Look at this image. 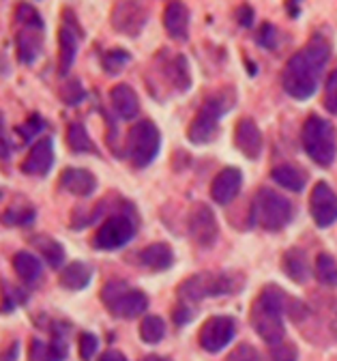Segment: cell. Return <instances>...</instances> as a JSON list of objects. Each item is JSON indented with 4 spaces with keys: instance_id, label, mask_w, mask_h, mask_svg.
<instances>
[{
    "instance_id": "5bb4252c",
    "label": "cell",
    "mask_w": 337,
    "mask_h": 361,
    "mask_svg": "<svg viewBox=\"0 0 337 361\" xmlns=\"http://www.w3.org/2000/svg\"><path fill=\"white\" fill-rule=\"evenodd\" d=\"M310 213L318 228H329L337 221V194L329 183L318 180L310 194Z\"/></svg>"
},
{
    "instance_id": "9c48e42d",
    "label": "cell",
    "mask_w": 337,
    "mask_h": 361,
    "mask_svg": "<svg viewBox=\"0 0 337 361\" xmlns=\"http://www.w3.org/2000/svg\"><path fill=\"white\" fill-rule=\"evenodd\" d=\"M133 237H135V226L131 217L116 213V215H110L99 226V231L92 237V245L102 252H114L118 247H125Z\"/></svg>"
},
{
    "instance_id": "d590c367",
    "label": "cell",
    "mask_w": 337,
    "mask_h": 361,
    "mask_svg": "<svg viewBox=\"0 0 337 361\" xmlns=\"http://www.w3.org/2000/svg\"><path fill=\"white\" fill-rule=\"evenodd\" d=\"M256 41H258L260 48H264V50H277L279 43H281L279 28L275 24H271V22H264L262 26H258Z\"/></svg>"
},
{
    "instance_id": "ee69618b",
    "label": "cell",
    "mask_w": 337,
    "mask_h": 361,
    "mask_svg": "<svg viewBox=\"0 0 337 361\" xmlns=\"http://www.w3.org/2000/svg\"><path fill=\"white\" fill-rule=\"evenodd\" d=\"M254 20H256V11H254L250 5H240V7L236 9V22H238V26L252 28V26H254Z\"/></svg>"
},
{
    "instance_id": "681fc988",
    "label": "cell",
    "mask_w": 337,
    "mask_h": 361,
    "mask_svg": "<svg viewBox=\"0 0 337 361\" xmlns=\"http://www.w3.org/2000/svg\"><path fill=\"white\" fill-rule=\"evenodd\" d=\"M331 329H333V334L337 336V305H335V312H333V321H331Z\"/></svg>"
},
{
    "instance_id": "f35d334b",
    "label": "cell",
    "mask_w": 337,
    "mask_h": 361,
    "mask_svg": "<svg viewBox=\"0 0 337 361\" xmlns=\"http://www.w3.org/2000/svg\"><path fill=\"white\" fill-rule=\"evenodd\" d=\"M297 359H299V350L295 344L281 342V344L271 346L269 350V361H297Z\"/></svg>"
},
{
    "instance_id": "83f0119b",
    "label": "cell",
    "mask_w": 337,
    "mask_h": 361,
    "mask_svg": "<svg viewBox=\"0 0 337 361\" xmlns=\"http://www.w3.org/2000/svg\"><path fill=\"white\" fill-rule=\"evenodd\" d=\"M30 243L41 254V258L47 262V267L61 269L65 264V250H63V245L56 239L47 237V235H37V237L30 239Z\"/></svg>"
},
{
    "instance_id": "7bdbcfd3",
    "label": "cell",
    "mask_w": 337,
    "mask_h": 361,
    "mask_svg": "<svg viewBox=\"0 0 337 361\" xmlns=\"http://www.w3.org/2000/svg\"><path fill=\"white\" fill-rule=\"evenodd\" d=\"M11 157V142H9V131H7V118L0 110V161H7Z\"/></svg>"
},
{
    "instance_id": "603a6c76",
    "label": "cell",
    "mask_w": 337,
    "mask_h": 361,
    "mask_svg": "<svg viewBox=\"0 0 337 361\" xmlns=\"http://www.w3.org/2000/svg\"><path fill=\"white\" fill-rule=\"evenodd\" d=\"M65 359H67V342L59 336L52 342H43L35 338L28 346V361H65Z\"/></svg>"
},
{
    "instance_id": "7dc6e473",
    "label": "cell",
    "mask_w": 337,
    "mask_h": 361,
    "mask_svg": "<svg viewBox=\"0 0 337 361\" xmlns=\"http://www.w3.org/2000/svg\"><path fill=\"white\" fill-rule=\"evenodd\" d=\"M301 3L303 0H286V13L290 18H299L301 16Z\"/></svg>"
},
{
    "instance_id": "c3c4849f",
    "label": "cell",
    "mask_w": 337,
    "mask_h": 361,
    "mask_svg": "<svg viewBox=\"0 0 337 361\" xmlns=\"http://www.w3.org/2000/svg\"><path fill=\"white\" fill-rule=\"evenodd\" d=\"M99 361H127V357L121 350H106V353H102Z\"/></svg>"
},
{
    "instance_id": "e0dca14e",
    "label": "cell",
    "mask_w": 337,
    "mask_h": 361,
    "mask_svg": "<svg viewBox=\"0 0 337 361\" xmlns=\"http://www.w3.org/2000/svg\"><path fill=\"white\" fill-rule=\"evenodd\" d=\"M240 185H243V174H240V170L238 168H223L221 172H217V176L211 183V198L217 204L226 207L238 196Z\"/></svg>"
},
{
    "instance_id": "4fadbf2b",
    "label": "cell",
    "mask_w": 337,
    "mask_h": 361,
    "mask_svg": "<svg viewBox=\"0 0 337 361\" xmlns=\"http://www.w3.org/2000/svg\"><path fill=\"white\" fill-rule=\"evenodd\" d=\"M236 334V323L232 316H211V319L200 327L198 342L207 353L223 350Z\"/></svg>"
},
{
    "instance_id": "5b68a950",
    "label": "cell",
    "mask_w": 337,
    "mask_h": 361,
    "mask_svg": "<svg viewBox=\"0 0 337 361\" xmlns=\"http://www.w3.org/2000/svg\"><path fill=\"white\" fill-rule=\"evenodd\" d=\"M293 219V204L281 194L262 188L252 200V224L262 231L277 233Z\"/></svg>"
},
{
    "instance_id": "bcb514c9",
    "label": "cell",
    "mask_w": 337,
    "mask_h": 361,
    "mask_svg": "<svg viewBox=\"0 0 337 361\" xmlns=\"http://www.w3.org/2000/svg\"><path fill=\"white\" fill-rule=\"evenodd\" d=\"M20 357V342H11L9 348L0 350V361H18Z\"/></svg>"
},
{
    "instance_id": "3957f363",
    "label": "cell",
    "mask_w": 337,
    "mask_h": 361,
    "mask_svg": "<svg viewBox=\"0 0 337 361\" xmlns=\"http://www.w3.org/2000/svg\"><path fill=\"white\" fill-rule=\"evenodd\" d=\"M301 142H303L307 157L314 164L329 168L335 161V155H337L335 127L326 118H322L318 114H310L303 123Z\"/></svg>"
},
{
    "instance_id": "cb8c5ba5",
    "label": "cell",
    "mask_w": 337,
    "mask_h": 361,
    "mask_svg": "<svg viewBox=\"0 0 337 361\" xmlns=\"http://www.w3.org/2000/svg\"><path fill=\"white\" fill-rule=\"evenodd\" d=\"M13 271L26 286H37L43 280L41 260L30 252H18L13 256Z\"/></svg>"
},
{
    "instance_id": "2e32d148",
    "label": "cell",
    "mask_w": 337,
    "mask_h": 361,
    "mask_svg": "<svg viewBox=\"0 0 337 361\" xmlns=\"http://www.w3.org/2000/svg\"><path fill=\"white\" fill-rule=\"evenodd\" d=\"M52 166H54V142L52 138H41L30 147L22 164V172L30 176H45L52 170Z\"/></svg>"
},
{
    "instance_id": "4dcf8cb0",
    "label": "cell",
    "mask_w": 337,
    "mask_h": 361,
    "mask_svg": "<svg viewBox=\"0 0 337 361\" xmlns=\"http://www.w3.org/2000/svg\"><path fill=\"white\" fill-rule=\"evenodd\" d=\"M67 145L73 153H97V147L90 140V135L82 123H71L67 127Z\"/></svg>"
},
{
    "instance_id": "7c38bea8",
    "label": "cell",
    "mask_w": 337,
    "mask_h": 361,
    "mask_svg": "<svg viewBox=\"0 0 337 361\" xmlns=\"http://www.w3.org/2000/svg\"><path fill=\"white\" fill-rule=\"evenodd\" d=\"M281 312L277 310H271L266 305H262L258 299L256 303L252 305V312H250V321H252V327L254 331L271 346L275 344H281L283 336H286V327H283V319H281Z\"/></svg>"
},
{
    "instance_id": "f1b7e54d",
    "label": "cell",
    "mask_w": 337,
    "mask_h": 361,
    "mask_svg": "<svg viewBox=\"0 0 337 361\" xmlns=\"http://www.w3.org/2000/svg\"><path fill=\"white\" fill-rule=\"evenodd\" d=\"M271 178L288 192H301L305 188V174L293 164H279L271 170Z\"/></svg>"
},
{
    "instance_id": "f6af8a7d",
    "label": "cell",
    "mask_w": 337,
    "mask_h": 361,
    "mask_svg": "<svg viewBox=\"0 0 337 361\" xmlns=\"http://www.w3.org/2000/svg\"><path fill=\"white\" fill-rule=\"evenodd\" d=\"M191 316H194V312H191V310L187 307V303H180V305H176V310H174V323H176V325H185V323L191 321Z\"/></svg>"
},
{
    "instance_id": "60d3db41",
    "label": "cell",
    "mask_w": 337,
    "mask_h": 361,
    "mask_svg": "<svg viewBox=\"0 0 337 361\" xmlns=\"http://www.w3.org/2000/svg\"><path fill=\"white\" fill-rule=\"evenodd\" d=\"M43 127H45V121H43L39 114H30V116L26 118V123L20 127V133H22V138H24V140H32L35 135H39V133L43 131Z\"/></svg>"
},
{
    "instance_id": "74e56055",
    "label": "cell",
    "mask_w": 337,
    "mask_h": 361,
    "mask_svg": "<svg viewBox=\"0 0 337 361\" xmlns=\"http://www.w3.org/2000/svg\"><path fill=\"white\" fill-rule=\"evenodd\" d=\"M324 108L326 112L337 116V69L331 71L324 80Z\"/></svg>"
},
{
    "instance_id": "e575fe53",
    "label": "cell",
    "mask_w": 337,
    "mask_h": 361,
    "mask_svg": "<svg viewBox=\"0 0 337 361\" xmlns=\"http://www.w3.org/2000/svg\"><path fill=\"white\" fill-rule=\"evenodd\" d=\"M129 63H131V54H129L127 50H123V48H112V50H108V52L102 56V67H104V71L110 73V75L121 73Z\"/></svg>"
},
{
    "instance_id": "484cf974",
    "label": "cell",
    "mask_w": 337,
    "mask_h": 361,
    "mask_svg": "<svg viewBox=\"0 0 337 361\" xmlns=\"http://www.w3.org/2000/svg\"><path fill=\"white\" fill-rule=\"evenodd\" d=\"M140 262L151 271H166L174 262L172 247L168 243H153L140 252Z\"/></svg>"
},
{
    "instance_id": "7402d4cb",
    "label": "cell",
    "mask_w": 337,
    "mask_h": 361,
    "mask_svg": "<svg viewBox=\"0 0 337 361\" xmlns=\"http://www.w3.org/2000/svg\"><path fill=\"white\" fill-rule=\"evenodd\" d=\"M281 269H283L286 278H290L295 284H305V282L310 280V274H312L310 262H307V256H305V252L299 250V247L288 250V252L281 256Z\"/></svg>"
},
{
    "instance_id": "8992f818",
    "label": "cell",
    "mask_w": 337,
    "mask_h": 361,
    "mask_svg": "<svg viewBox=\"0 0 337 361\" xmlns=\"http://www.w3.org/2000/svg\"><path fill=\"white\" fill-rule=\"evenodd\" d=\"M102 301L112 316L123 321L137 319L149 307V297L137 288H131L123 280H110L102 288Z\"/></svg>"
},
{
    "instance_id": "ac0fdd59",
    "label": "cell",
    "mask_w": 337,
    "mask_h": 361,
    "mask_svg": "<svg viewBox=\"0 0 337 361\" xmlns=\"http://www.w3.org/2000/svg\"><path fill=\"white\" fill-rule=\"evenodd\" d=\"M161 20H164V28H166L170 39H174V41H187L189 39L191 13H189L185 3H180V0H170L164 9Z\"/></svg>"
},
{
    "instance_id": "1f68e13d",
    "label": "cell",
    "mask_w": 337,
    "mask_h": 361,
    "mask_svg": "<svg viewBox=\"0 0 337 361\" xmlns=\"http://www.w3.org/2000/svg\"><path fill=\"white\" fill-rule=\"evenodd\" d=\"M166 336V323L161 316H144L142 323H140V338L142 342L147 344H159Z\"/></svg>"
},
{
    "instance_id": "f907efd6",
    "label": "cell",
    "mask_w": 337,
    "mask_h": 361,
    "mask_svg": "<svg viewBox=\"0 0 337 361\" xmlns=\"http://www.w3.org/2000/svg\"><path fill=\"white\" fill-rule=\"evenodd\" d=\"M157 361H170V359H157Z\"/></svg>"
},
{
    "instance_id": "30bf717a",
    "label": "cell",
    "mask_w": 337,
    "mask_h": 361,
    "mask_svg": "<svg viewBox=\"0 0 337 361\" xmlns=\"http://www.w3.org/2000/svg\"><path fill=\"white\" fill-rule=\"evenodd\" d=\"M187 231L189 237L196 241V245L209 250L217 243L219 237V226H217V217L211 211V207L207 204H194L187 215Z\"/></svg>"
},
{
    "instance_id": "d6986e66",
    "label": "cell",
    "mask_w": 337,
    "mask_h": 361,
    "mask_svg": "<svg viewBox=\"0 0 337 361\" xmlns=\"http://www.w3.org/2000/svg\"><path fill=\"white\" fill-rule=\"evenodd\" d=\"M43 48V30L39 28H18L16 32V52L18 61L26 67L35 65Z\"/></svg>"
},
{
    "instance_id": "8d00e7d4",
    "label": "cell",
    "mask_w": 337,
    "mask_h": 361,
    "mask_svg": "<svg viewBox=\"0 0 337 361\" xmlns=\"http://www.w3.org/2000/svg\"><path fill=\"white\" fill-rule=\"evenodd\" d=\"M35 219V209L30 204H18V207H11L5 211V217L3 221L5 224H11V226H26Z\"/></svg>"
},
{
    "instance_id": "44dd1931",
    "label": "cell",
    "mask_w": 337,
    "mask_h": 361,
    "mask_svg": "<svg viewBox=\"0 0 337 361\" xmlns=\"http://www.w3.org/2000/svg\"><path fill=\"white\" fill-rule=\"evenodd\" d=\"M110 104L118 118L131 121L140 114V99L137 93L125 82H118L110 88Z\"/></svg>"
},
{
    "instance_id": "ab89813d",
    "label": "cell",
    "mask_w": 337,
    "mask_h": 361,
    "mask_svg": "<svg viewBox=\"0 0 337 361\" xmlns=\"http://www.w3.org/2000/svg\"><path fill=\"white\" fill-rule=\"evenodd\" d=\"M78 348H80L82 361H90L94 357V353H97V348H99L97 336H94V334H82L80 340H78Z\"/></svg>"
},
{
    "instance_id": "52a82bcc",
    "label": "cell",
    "mask_w": 337,
    "mask_h": 361,
    "mask_svg": "<svg viewBox=\"0 0 337 361\" xmlns=\"http://www.w3.org/2000/svg\"><path fill=\"white\" fill-rule=\"evenodd\" d=\"M161 133L153 121H137L127 133V155L135 168H147L159 155Z\"/></svg>"
},
{
    "instance_id": "4316f807",
    "label": "cell",
    "mask_w": 337,
    "mask_h": 361,
    "mask_svg": "<svg viewBox=\"0 0 337 361\" xmlns=\"http://www.w3.org/2000/svg\"><path fill=\"white\" fill-rule=\"evenodd\" d=\"M166 75H168V82L178 90V93H187L191 84H194L187 56H183V54H176L172 61L166 63Z\"/></svg>"
},
{
    "instance_id": "277c9868",
    "label": "cell",
    "mask_w": 337,
    "mask_h": 361,
    "mask_svg": "<svg viewBox=\"0 0 337 361\" xmlns=\"http://www.w3.org/2000/svg\"><path fill=\"white\" fill-rule=\"evenodd\" d=\"M243 288V276L238 274H196L187 278L178 286V297L183 303L187 301H202L204 297H219V295H232Z\"/></svg>"
},
{
    "instance_id": "f546056e",
    "label": "cell",
    "mask_w": 337,
    "mask_h": 361,
    "mask_svg": "<svg viewBox=\"0 0 337 361\" xmlns=\"http://www.w3.org/2000/svg\"><path fill=\"white\" fill-rule=\"evenodd\" d=\"M314 276L322 286L335 288L337 286V260L326 252L318 254L316 264H314Z\"/></svg>"
},
{
    "instance_id": "ba28073f",
    "label": "cell",
    "mask_w": 337,
    "mask_h": 361,
    "mask_svg": "<svg viewBox=\"0 0 337 361\" xmlns=\"http://www.w3.org/2000/svg\"><path fill=\"white\" fill-rule=\"evenodd\" d=\"M110 22L116 32L125 37H137L149 22V5L144 0H116Z\"/></svg>"
},
{
    "instance_id": "9a60e30c",
    "label": "cell",
    "mask_w": 337,
    "mask_h": 361,
    "mask_svg": "<svg viewBox=\"0 0 337 361\" xmlns=\"http://www.w3.org/2000/svg\"><path fill=\"white\" fill-rule=\"evenodd\" d=\"M262 131L260 127L256 125L254 118L245 116L240 118L234 127V147L243 153L247 159H258L260 153H262Z\"/></svg>"
},
{
    "instance_id": "d4e9b609",
    "label": "cell",
    "mask_w": 337,
    "mask_h": 361,
    "mask_svg": "<svg viewBox=\"0 0 337 361\" xmlns=\"http://www.w3.org/2000/svg\"><path fill=\"white\" fill-rule=\"evenodd\" d=\"M59 280H61V286L67 290H84L92 280V269L82 260H73L61 269Z\"/></svg>"
},
{
    "instance_id": "b9f144b4",
    "label": "cell",
    "mask_w": 337,
    "mask_h": 361,
    "mask_svg": "<svg viewBox=\"0 0 337 361\" xmlns=\"http://www.w3.org/2000/svg\"><path fill=\"white\" fill-rule=\"evenodd\" d=\"M226 361H260V355L250 344H238L232 353H228Z\"/></svg>"
},
{
    "instance_id": "6da1fadb",
    "label": "cell",
    "mask_w": 337,
    "mask_h": 361,
    "mask_svg": "<svg viewBox=\"0 0 337 361\" xmlns=\"http://www.w3.org/2000/svg\"><path fill=\"white\" fill-rule=\"evenodd\" d=\"M331 59V43L316 35L307 45L297 50L281 69V88L288 97L307 102L316 95L320 78Z\"/></svg>"
},
{
    "instance_id": "836d02e7",
    "label": "cell",
    "mask_w": 337,
    "mask_h": 361,
    "mask_svg": "<svg viewBox=\"0 0 337 361\" xmlns=\"http://www.w3.org/2000/svg\"><path fill=\"white\" fill-rule=\"evenodd\" d=\"M13 22L18 24V28H39V30H43V18L28 3H18L16 13H13Z\"/></svg>"
},
{
    "instance_id": "7a4b0ae2",
    "label": "cell",
    "mask_w": 337,
    "mask_h": 361,
    "mask_svg": "<svg viewBox=\"0 0 337 361\" xmlns=\"http://www.w3.org/2000/svg\"><path fill=\"white\" fill-rule=\"evenodd\" d=\"M234 106V90L232 88H223L219 93L211 95L200 110L196 112V116L191 118L189 127H187V138L194 145H209L217 138L219 131V118L223 114H228V110Z\"/></svg>"
},
{
    "instance_id": "ffe728a7",
    "label": "cell",
    "mask_w": 337,
    "mask_h": 361,
    "mask_svg": "<svg viewBox=\"0 0 337 361\" xmlns=\"http://www.w3.org/2000/svg\"><path fill=\"white\" fill-rule=\"evenodd\" d=\"M61 188L78 198H88L97 190V178L84 168H67L61 174Z\"/></svg>"
},
{
    "instance_id": "8fae6325",
    "label": "cell",
    "mask_w": 337,
    "mask_h": 361,
    "mask_svg": "<svg viewBox=\"0 0 337 361\" xmlns=\"http://www.w3.org/2000/svg\"><path fill=\"white\" fill-rule=\"evenodd\" d=\"M82 28L78 26L75 16L67 9L63 13V26L59 28V73L67 78L71 71L78 50H80V39H82Z\"/></svg>"
},
{
    "instance_id": "d6a6232c",
    "label": "cell",
    "mask_w": 337,
    "mask_h": 361,
    "mask_svg": "<svg viewBox=\"0 0 337 361\" xmlns=\"http://www.w3.org/2000/svg\"><path fill=\"white\" fill-rule=\"evenodd\" d=\"M59 97L67 106H80L86 99V90L78 78H65L59 86Z\"/></svg>"
}]
</instances>
